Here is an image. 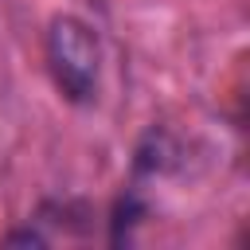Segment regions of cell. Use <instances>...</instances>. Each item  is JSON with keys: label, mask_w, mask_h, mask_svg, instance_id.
I'll return each instance as SVG.
<instances>
[{"label": "cell", "mask_w": 250, "mask_h": 250, "mask_svg": "<svg viewBox=\"0 0 250 250\" xmlns=\"http://www.w3.org/2000/svg\"><path fill=\"white\" fill-rule=\"evenodd\" d=\"M43 59L55 90L70 105H90L98 102L102 86V39L98 31L78 20V16H55L47 23L43 39Z\"/></svg>", "instance_id": "obj_1"}, {"label": "cell", "mask_w": 250, "mask_h": 250, "mask_svg": "<svg viewBox=\"0 0 250 250\" xmlns=\"http://www.w3.org/2000/svg\"><path fill=\"white\" fill-rule=\"evenodd\" d=\"M4 242H8V246H20V242H23V246H27V242H31V246H47L51 234H43V230H35V227H23V230L4 234Z\"/></svg>", "instance_id": "obj_2"}]
</instances>
